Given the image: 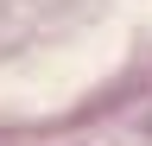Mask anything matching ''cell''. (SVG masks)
Returning a JSON list of instances; mask_svg holds the SVG:
<instances>
[]
</instances>
